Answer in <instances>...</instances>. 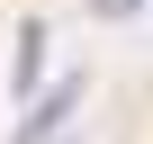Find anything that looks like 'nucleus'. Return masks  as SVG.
<instances>
[{
    "label": "nucleus",
    "mask_w": 153,
    "mask_h": 144,
    "mask_svg": "<svg viewBox=\"0 0 153 144\" xmlns=\"http://www.w3.org/2000/svg\"><path fill=\"white\" fill-rule=\"evenodd\" d=\"M135 9H144V0H99V18H135Z\"/></svg>",
    "instance_id": "nucleus-1"
}]
</instances>
